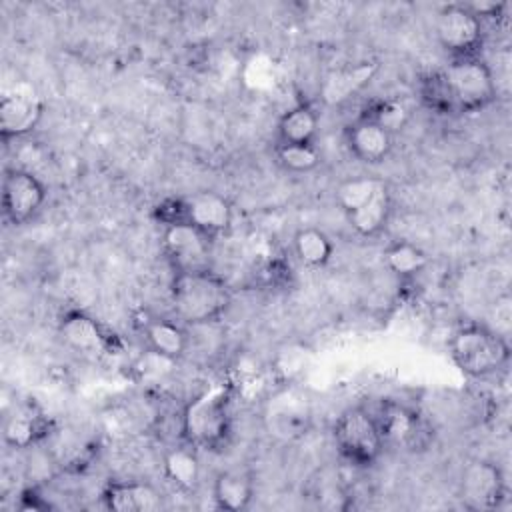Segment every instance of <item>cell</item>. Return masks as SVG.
<instances>
[{
    "label": "cell",
    "instance_id": "cell-1",
    "mask_svg": "<svg viewBox=\"0 0 512 512\" xmlns=\"http://www.w3.org/2000/svg\"><path fill=\"white\" fill-rule=\"evenodd\" d=\"M170 302L180 322L204 326L216 322L232 304V290L222 276L210 270L174 272Z\"/></svg>",
    "mask_w": 512,
    "mask_h": 512
},
{
    "label": "cell",
    "instance_id": "cell-2",
    "mask_svg": "<svg viewBox=\"0 0 512 512\" xmlns=\"http://www.w3.org/2000/svg\"><path fill=\"white\" fill-rule=\"evenodd\" d=\"M180 436L196 450H226L232 440V416L224 388H208L186 402L180 414Z\"/></svg>",
    "mask_w": 512,
    "mask_h": 512
},
{
    "label": "cell",
    "instance_id": "cell-3",
    "mask_svg": "<svg viewBox=\"0 0 512 512\" xmlns=\"http://www.w3.org/2000/svg\"><path fill=\"white\" fill-rule=\"evenodd\" d=\"M454 364L470 378L500 372L510 360L508 338L482 322L460 324L448 342Z\"/></svg>",
    "mask_w": 512,
    "mask_h": 512
},
{
    "label": "cell",
    "instance_id": "cell-4",
    "mask_svg": "<svg viewBox=\"0 0 512 512\" xmlns=\"http://www.w3.org/2000/svg\"><path fill=\"white\" fill-rule=\"evenodd\" d=\"M442 74L456 114L480 112L498 96L494 74L480 54L450 58L448 66L442 68Z\"/></svg>",
    "mask_w": 512,
    "mask_h": 512
},
{
    "label": "cell",
    "instance_id": "cell-5",
    "mask_svg": "<svg viewBox=\"0 0 512 512\" xmlns=\"http://www.w3.org/2000/svg\"><path fill=\"white\" fill-rule=\"evenodd\" d=\"M332 438L338 454L358 468H370L386 450L376 418L362 406H350L334 420Z\"/></svg>",
    "mask_w": 512,
    "mask_h": 512
},
{
    "label": "cell",
    "instance_id": "cell-6",
    "mask_svg": "<svg viewBox=\"0 0 512 512\" xmlns=\"http://www.w3.org/2000/svg\"><path fill=\"white\" fill-rule=\"evenodd\" d=\"M374 418L386 448L422 452L434 440V430L430 422L416 408L404 402L392 398L382 400Z\"/></svg>",
    "mask_w": 512,
    "mask_h": 512
},
{
    "label": "cell",
    "instance_id": "cell-7",
    "mask_svg": "<svg viewBox=\"0 0 512 512\" xmlns=\"http://www.w3.org/2000/svg\"><path fill=\"white\" fill-rule=\"evenodd\" d=\"M434 32L450 58L478 56L484 44V24L468 4H444L436 14Z\"/></svg>",
    "mask_w": 512,
    "mask_h": 512
},
{
    "label": "cell",
    "instance_id": "cell-8",
    "mask_svg": "<svg viewBox=\"0 0 512 512\" xmlns=\"http://www.w3.org/2000/svg\"><path fill=\"white\" fill-rule=\"evenodd\" d=\"M46 202V186L26 168H6L2 176V214L12 226L30 222Z\"/></svg>",
    "mask_w": 512,
    "mask_h": 512
},
{
    "label": "cell",
    "instance_id": "cell-9",
    "mask_svg": "<svg viewBox=\"0 0 512 512\" xmlns=\"http://www.w3.org/2000/svg\"><path fill=\"white\" fill-rule=\"evenodd\" d=\"M214 238L192 224H174L162 228V250L172 272L210 270Z\"/></svg>",
    "mask_w": 512,
    "mask_h": 512
},
{
    "label": "cell",
    "instance_id": "cell-10",
    "mask_svg": "<svg viewBox=\"0 0 512 512\" xmlns=\"http://www.w3.org/2000/svg\"><path fill=\"white\" fill-rule=\"evenodd\" d=\"M44 114V100L30 84L16 86L0 100V136L4 142L18 140L36 130Z\"/></svg>",
    "mask_w": 512,
    "mask_h": 512
},
{
    "label": "cell",
    "instance_id": "cell-11",
    "mask_svg": "<svg viewBox=\"0 0 512 512\" xmlns=\"http://www.w3.org/2000/svg\"><path fill=\"white\" fill-rule=\"evenodd\" d=\"M506 482L502 470L490 460L470 462L460 478V498L472 510H494L502 504Z\"/></svg>",
    "mask_w": 512,
    "mask_h": 512
},
{
    "label": "cell",
    "instance_id": "cell-12",
    "mask_svg": "<svg viewBox=\"0 0 512 512\" xmlns=\"http://www.w3.org/2000/svg\"><path fill=\"white\" fill-rule=\"evenodd\" d=\"M186 224H192L210 238H218L232 228V204L218 192L200 190L184 196Z\"/></svg>",
    "mask_w": 512,
    "mask_h": 512
},
{
    "label": "cell",
    "instance_id": "cell-13",
    "mask_svg": "<svg viewBox=\"0 0 512 512\" xmlns=\"http://www.w3.org/2000/svg\"><path fill=\"white\" fill-rule=\"evenodd\" d=\"M58 334L68 348L84 356H98L110 350V334L84 310L64 312L58 322Z\"/></svg>",
    "mask_w": 512,
    "mask_h": 512
},
{
    "label": "cell",
    "instance_id": "cell-14",
    "mask_svg": "<svg viewBox=\"0 0 512 512\" xmlns=\"http://www.w3.org/2000/svg\"><path fill=\"white\" fill-rule=\"evenodd\" d=\"M344 142L348 152L364 164H380L388 158L394 136L376 122L356 116L344 126Z\"/></svg>",
    "mask_w": 512,
    "mask_h": 512
},
{
    "label": "cell",
    "instance_id": "cell-15",
    "mask_svg": "<svg viewBox=\"0 0 512 512\" xmlns=\"http://www.w3.org/2000/svg\"><path fill=\"white\" fill-rule=\"evenodd\" d=\"M104 508L114 512H156L164 508V498L148 482L110 480L100 494Z\"/></svg>",
    "mask_w": 512,
    "mask_h": 512
},
{
    "label": "cell",
    "instance_id": "cell-16",
    "mask_svg": "<svg viewBox=\"0 0 512 512\" xmlns=\"http://www.w3.org/2000/svg\"><path fill=\"white\" fill-rule=\"evenodd\" d=\"M376 70H378V64L372 60L334 70L324 78L320 86V98L328 106H338L350 100L354 94H358L372 80Z\"/></svg>",
    "mask_w": 512,
    "mask_h": 512
},
{
    "label": "cell",
    "instance_id": "cell-17",
    "mask_svg": "<svg viewBox=\"0 0 512 512\" xmlns=\"http://www.w3.org/2000/svg\"><path fill=\"white\" fill-rule=\"evenodd\" d=\"M142 334L150 352L170 362H176L178 358H182L190 344V338L184 326L168 318H148L142 324Z\"/></svg>",
    "mask_w": 512,
    "mask_h": 512
},
{
    "label": "cell",
    "instance_id": "cell-18",
    "mask_svg": "<svg viewBox=\"0 0 512 512\" xmlns=\"http://www.w3.org/2000/svg\"><path fill=\"white\" fill-rule=\"evenodd\" d=\"M212 498L220 510H246L254 498V478L244 468H228L216 474Z\"/></svg>",
    "mask_w": 512,
    "mask_h": 512
},
{
    "label": "cell",
    "instance_id": "cell-19",
    "mask_svg": "<svg viewBox=\"0 0 512 512\" xmlns=\"http://www.w3.org/2000/svg\"><path fill=\"white\" fill-rule=\"evenodd\" d=\"M320 128V116L308 102L294 104L288 108L276 126L278 144H316Z\"/></svg>",
    "mask_w": 512,
    "mask_h": 512
},
{
    "label": "cell",
    "instance_id": "cell-20",
    "mask_svg": "<svg viewBox=\"0 0 512 512\" xmlns=\"http://www.w3.org/2000/svg\"><path fill=\"white\" fill-rule=\"evenodd\" d=\"M392 212V194L388 184L376 194L372 196L366 204H362L360 208L344 214L350 228L362 236V238H372L376 234L382 232V228L386 226L388 218Z\"/></svg>",
    "mask_w": 512,
    "mask_h": 512
},
{
    "label": "cell",
    "instance_id": "cell-21",
    "mask_svg": "<svg viewBox=\"0 0 512 512\" xmlns=\"http://www.w3.org/2000/svg\"><path fill=\"white\" fill-rule=\"evenodd\" d=\"M164 474L182 492H194L200 484L198 450L182 440V446H174L164 454Z\"/></svg>",
    "mask_w": 512,
    "mask_h": 512
},
{
    "label": "cell",
    "instance_id": "cell-22",
    "mask_svg": "<svg viewBox=\"0 0 512 512\" xmlns=\"http://www.w3.org/2000/svg\"><path fill=\"white\" fill-rule=\"evenodd\" d=\"M382 262L396 278L412 280L428 266V254L410 240H392L382 250Z\"/></svg>",
    "mask_w": 512,
    "mask_h": 512
},
{
    "label": "cell",
    "instance_id": "cell-23",
    "mask_svg": "<svg viewBox=\"0 0 512 512\" xmlns=\"http://www.w3.org/2000/svg\"><path fill=\"white\" fill-rule=\"evenodd\" d=\"M48 434L44 416L20 408L4 420V442L12 448H30Z\"/></svg>",
    "mask_w": 512,
    "mask_h": 512
},
{
    "label": "cell",
    "instance_id": "cell-24",
    "mask_svg": "<svg viewBox=\"0 0 512 512\" xmlns=\"http://www.w3.org/2000/svg\"><path fill=\"white\" fill-rule=\"evenodd\" d=\"M292 250L296 258L308 268H322L334 254V244L328 234L320 228H300L292 238Z\"/></svg>",
    "mask_w": 512,
    "mask_h": 512
},
{
    "label": "cell",
    "instance_id": "cell-25",
    "mask_svg": "<svg viewBox=\"0 0 512 512\" xmlns=\"http://www.w3.org/2000/svg\"><path fill=\"white\" fill-rule=\"evenodd\" d=\"M358 116L376 122L380 128L394 136L406 128L410 120V108L394 98H374L360 108Z\"/></svg>",
    "mask_w": 512,
    "mask_h": 512
},
{
    "label": "cell",
    "instance_id": "cell-26",
    "mask_svg": "<svg viewBox=\"0 0 512 512\" xmlns=\"http://www.w3.org/2000/svg\"><path fill=\"white\" fill-rule=\"evenodd\" d=\"M418 98L422 106L440 116H454L452 98L444 80L442 70H430L418 80Z\"/></svg>",
    "mask_w": 512,
    "mask_h": 512
},
{
    "label": "cell",
    "instance_id": "cell-27",
    "mask_svg": "<svg viewBox=\"0 0 512 512\" xmlns=\"http://www.w3.org/2000/svg\"><path fill=\"white\" fill-rule=\"evenodd\" d=\"M386 186L384 180L372 178V176H358V178H348L338 184L336 188V204L342 208L344 214L360 208L366 204L372 196H376L382 188Z\"/></svg>",
    "mask_w": 512,
    "mask_h": 512
},
{
    "label": "cell",
    "instance_id": "cell-28",
    "mask_svg": "<svg viewBox=\"0 0 512 512\" xmlns=\"http://www.w3.org/2000/svg\"><path fill=\"white\" fill-rule=\"evenodd\" d=\"M276 160L284 170L304 174L318 168L322 156L316 144H276Z\"/></svg>",
    "mask_w": 512,
    "mask_h": 512
},
{
    "label": "cell",
    "instance_id": "cell-29",
    "mask_svg": "<svg viewBox=\"0 0 512 512\" xmlns=\"http://www.w3.org/2000/svg\"><path fill=\"white\" fill-rule=\"evenodd\" d=\"M152 218L162 228L174 226V224H186L184 196H168V198H162L160 202H156L152 208Z\"/></svg>",
    "mask_w": 512,
    "mask_h": 512
},
{
    "label": "cell",
    "instance_id": "cell-30",
    "mask_svg": "<svg viewBox=\"0 0 512 512\" xmlns=\"http://www.w3.org/2000/svg\"><path fill=\"white\" fill-rule=\"evenodd\" d=\"M18 510H34V512H42V510H52V504L38 492V488H26L22 490L18 502H16Z\"/></svg>",
    "mask_w": 512,
    "mask_h": 512
}]
</instances>
